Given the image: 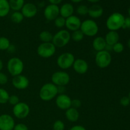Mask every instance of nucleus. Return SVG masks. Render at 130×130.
<instances>
[{
  "mask_svg": "<svg viewBox=\"0 0 130 130\" xmlns=\"http://www.w3.org/2000/svg\"><path fill=\"white\" fill-rule=\"evenodd\" d=\"M58 95V86L52 83L44 84L41 88L39 92V98L44 102L53 100Z\"/></svg>",
  "mask_w": 130,
  "mask_h": 130,
  "instance_id": "obj_1",
  "label": "nucleus"
},
{
  "mask_svg": "<svg viewBox=\"0 0 130 130\" xmlns=\"http://www.w3.org/2000/svg\"><path fill=\"white\" fill-rule=\"evenodd\" d=\"M124 15L119 12H114L109 16L106 20V27L109 30L118 31L122 29L124 21Z\"/></svg>",
  "mask_w": 130,
  "mask_h": 130,
  "instance_id": "obj_2",
  "label": "nucleus"
},
{
  "mask_svg": "<svg viewBox=\"0 0 130 130\" xmlns=\"http://www.w3.org/2000/svg\"><path fill=\"white\" fill-rule=\"evenodd\" d=\"M6 68L9 74L15 77L22 74L24 69V63L19 57H12L8 61Z\"/></svg>",
  "mask_w": 130,
  "mask_h": 130,
  "instance_id": "obj_3",
  "label": "nucleus"
},
{
  "mask_svg": "<svg viewBox=\"0 0 130 130\" xmlns=\"http://www.w3.org/2000/svg\"><path fill=\"white\" fill-rule=\"evenodd\" d=\"M71 39V34L68 30L61 29L53 34L52 43L56 48H63L68 44Z\"/></svg>",
  "mask_w": 130,
  "mask_h": 130,
  "instance_id": "obj_4",
  "label": "nucleus"
},
{
  "mask_svg": "<svg viewBox=\"0 0 130 130\" xmlns=\"http://www.w3.org/2000/svg\"><path fill=\"white\" fill-rule=\"evenodd\" d=\"M80 30L86 36L94 37L99 32V27L97 23L94 20L86 19L81 23Z\"/></svg>",
  "mask_w": 130,
  "mask_h": 130,
  "instance_id": "obj_5",
  "label": "nucleus"
},
{
  "mask_svg": "<svg viewBox=\"0 0 130 130\" xmlns=\"http://www.w3.org/2000/svg\"><path fill=\"white\" fill-rule=\"evenodd\" d=\"M112 56L108 51L104 50L96 52L95 57V62L96 66L100 69H105L109 67L112 62Z\"/></svg>",
  "mask_w": 130,
  "mask_h": 130,
  "instance_id": "obj_6",
  "label": "nucleus"
},
{
  "mask_svg": "<svg viewBox=\"0 0 130 130\" xmlns=\"http://www.w3.org/2000/svg\"><path fill=\"white\" fill-rule=\"evenodd\" d=\"M75 60L74 55L72 53L64 52L58 57L57 59V64L61 69H68L72 67Z\"/></svg>",
  "mask_w": 130,
  "mask_h": 130,
  "instance_id": "obj_7",
  "label": "nucleus"
},
{
  "mask_svg": "<svg viewBox=\"0 0 130 130\" xmlns=\"http://www.w3.org/2000/svg\"><path fill=\"white\" fill-rule=\"evenodd\" d=\"M56 47L53 43H42L37 48V53L41 58H48L53 57L56 52Z\"/></svg>",
  "mask_w": 130,
  "mask_h": 130,
  "instance_id": "obj_8",
  "label": "nucleus"
},
{
  "mask_svg": "<svg viewBox=\"0 0 130 130\" xmlns=\"http://www.w3.org/2000/svg\"><path fill=\"white\" fill-rule=\"evenodd\" d=\"M52 83L57 86H65L68 85L71 80V77L67 72L59 71L55 72L52 75Z\"/></svg>",
  "mask_w": 130,
  "mask_h": 130,
  "instance_id": "obj_9",
  "label": "nucleus"
},
{
  "mask_svg": "<svg viewBox=\"0 0 130 130\" xmlns=\"http://www.w3.org/2000/svg\"><path fill=\"white\" fill-rule=\"evenodd\" d=\"M13 114L16 118L23 119L26 118L30 114V107L25 102H20L13 107Z\"/></svg>",
  "mask_w": 130,
  "mask_h": 130,
  "instance_id": "obj_10",
  "label": "nucleus"
},
{
  "mask_svg": "<svg viewBox=\"0 0 130 130\" xmlns=\"http://www.w3.org/2000/svg\"><path fill=\"white\" fill-rule=\"evenodd\" d=\"M72 99L65 93L58 94L55 98V104L57 107L61 110H66L71 107Z\"/></svg>",
  "mask_w": 130,
  "mask_h": 130,
  "instance_id": "obj_11",
  "label": "nucleus"
},
{
  "mask_svg": "<svg viewBox=\"0 0 130 130\" xmlns=\"http://www.w3.org/2000/svg\"><path fill=\"white\" fill-rule=\"evenodd\" d=\"M60 15V8L58 5H47L44 10V16L48 21H54L55 19Z\"/></svg>",
  "mask_w": 130,
  "mask_h": 130,
  "instance_id": "obj_12",
  "label": "nucleus"
},
{
  "mask_svg": "<svg viewBox=\"0 0 130 130\" xmlns=\"http://www.w3.org/2000/svg\"><path fill=\"white\" fill-rule=\"evenodd\" d=\"M15 125L13 118L8 114L0 115V130H13Z\"/></svg>",
  "mask_w": 130,
  "mask_h": 130,
  "instance_id": "obj_13",
  "label": "nucleus"
},
{
  "mask_svg": "<svg viewBox=\"0 0 130 130\" xmlns=\"http://www.w3.org/2000/svg\"><path fill=\"white\" fill-rule=\"evenodd\" d=\"M11 84L15 88L23 90L27 88L29 86V80L25 76L22 74L13 77Z\"/></svg>",
  "mask_w": 130,
  "mask_h": 130,
  "instance_id": "obj_14",
  "label": "nucleus"
},
{
  "mask_svg": "<svg viewBox=\"0 0 130 130\" xmlns=\"http://www.w3.org/2000/svg\"><path fill=\"white\" fill-rule=\"evenodd\" d=\"M81 19L76 15H72L67 18L66 20V27L69 31L74 32L80 29L81 25Z\"/></svg>",
  "mask_w": 130,
  "mask_h": 130,
  "instance_id": "obj_15",
  "label": "nucleus"
},
{
  "mask_svg": "<svg viewBox=\"0 0 130 130\" xmlns=\"http://www.w3.org/2000/svg\"><path fill=\"white\" fill-rule=\"evenodd\" d=\"M21 13L24 18L31 19L34 17L38 13V8L32 3H25L21 9Z\"/></svg>",
  "mask_w": 130,
  "mask_h": 130,
  "instance_id": "obj_16",
  "label": "nucleus"
},
{
  "mask_svg": "<svg viewBox=\"0 0 130 130\" xmlns=\"http://www.w3.org/2000/svg\"><path fill=\"white\" fill-rule=\"evenodd\" d=\"M72 67L76 73L79 74H85L88 71L89 66L88 63L85 60L77 58L74 60Z\"/></svg>",
  "mask_w": 130,
  "mask_h": 130,
  "instance_id": "obj_17",
  "label": "nucleus"
},
{
  "mask_svg": "<svg viewBox=\"0 0 130 130\" xmlns=\"http://www.w3.org/2000/svg\"><path fill=\"white\" fill-rule=\"evenodd\" d=\"M74 12V6L69 3H64L60 8V15L65 19H67L73 15Z\"/></svg>",
  "mask_w": 130,
  "mask_h": 130,
  "instance_id": "obj_18",
  "label": "nucleus"
},
{
  "mask_svg": "<svg viewBox=\"0 0 130 130\" xmlns=\"http://www.w3.org/2000/svg\"><path fill=\"white\" fill-rule=\"evenodd\" d=\"M104 13V9L100 5H93L88 8V15L92 19H99L101 17Z\"/></svg>",
  "mask_w": 130,
  "mask_h": 130,
  "instance_id": "obj_19",
  "label": "nucleus"
},
{
  "mask_svg": "<svg viewBox=\"0 0 130 130\" xmlns=\"http://www.w3.org/2000/svg\"><path fill=\"white\" fill-rule=\"evenodd\" d=\"M65 116L66 118L71 123H75L78 121L79 119L80 114L78 110L73 107H70L66 110L65 112Z\"/></svg>",
  "mask_w": 130,
  "mask_h": 130,
  "instance_id": "obj_20",
  "label": "nucleus"
},
{
  "mask_svg": "<svg viewBox=\"0 0 130 130\" xmlns=\"http://www.w3.org/2000/svg\"><path fill=\"white\" fill-rule=\"evenodd\" d=\"M107 43L105 38L102 36H97L93 39L92 42L93 48L96 52L104 50L106 48Z\"/></svg>",
  "mask_w": 130,
  "mask_h": 130,
  "instance_id": "obj_21",
  "label": "nucleus"
},
{
  "mask_svg": "<svg viewBox=\"0 0 130 130\" xmlns=\"http://www.w3.org/2000/svg\"><path fill=\"white\" fill-rule=\"evenodd\" d=\"M105 40L107 44L112 46L116 43H118L119 40V35L118 31L109 30L105 36Z\"/></svg>",
  "mask_w": 130,
  "mask_h": 130,
  "instance_id": "obj_22",
  "label": "nucleus"
},
{
  "mask_svg": "<svg viewBox=\"0 0 130 130\" xmlns=\"http://www.w3.org/2000/svg\"><path fill=\"white\" fill-rule=\"evenodd\" d=\"M8 0H0V17L7 16L10 11Z\"/></svg>",
  "mask_w": 130,
  "mask_h": 130,
  "instance_id": "obj_23",
  "label": "nucleus"
},
{
  "mask_svg": "<svg viewBox=\"0 0 130 130\" xmlns=\"http://www.w3.org/2000/svg\"><path fill=\"white\" fill-rule=\"evenodd\" d=\"M10 9L14 11H20L25 4V0H8Z\"/></svg>",
  "mask_w": 130,
  "mask_h": 130,
  "instance_id": "obj_24",
  "label": "nucleus"
},
{
  "mask_svg": "<svg viewBox=\"0 0 130 130\" xmlns=\"http://www.w3.org/2000/svg\"><path fill=\"white\" fill-rule=\"evenodd\" d=\"M53 37V34L48 30H43L39 34V38L42 43H51Z\"/></svg>",
  "mask_w": 130,
  "mask_h": 130,
  "instance_id": "obj_25",
  "label": "nucleus"
},
{
  "mask_svg": "<svg viewBox=\"0 0 130 130\" xmlns=\"http://www.w3.org/2000/svg\"><path fill=\"white\" fill-rule=\"evenodd\" d=\"M11 20L15 24H20L24 20V17L20 11H14L10 17Z\"/></svg>",
  "mask_w": 130,
  "mask_h": 130,
  "instance_id": "obj_26",
  "label": "nucleus"
},
{
  "mask_svg": "<svg viewBox=\"0 0 130 130\" xmlns=\"http://www.w3.org/2000/svg\"><path fill=\"white\" fill-rule=\"evenodd\" d=\"M85 35L80 29L72 32L71 34V39L74 42H80L84 39Z\"/></svg>",
  "mask_w": 130,
  "mask_h": 130,
  "instance_id": "obj_27",
  "label": "nucleus"
},
{
  "mask_svg": "<svg viewBox=\"0 0 130 130\" xmlns=\"http://www.w3.org/2000/svg\"><path fill=\"white\" fill-rule=\"evenodd\" d=\"M10 45H11V43L8 38L4 36L0 37V50H8Z\"/></svg>",
  "mask_w": 130,
  "mask_h": 130,
  "instance_id": "obj_28",
  "label": "nucleus"
},
{
  "mask_svg": "<svg viewBox=\"0 0 130 130\" xmlns=\"http://www.w3.org/2000/svg\"><path fill=\"white\" fill-rule=\"evenodd\" d=\"M9 96V93L5 89L0 88V104H5L8 103Z\"/></svg>",
  "mask_w": 130,
  "mask_h": 130,
  "instance_id": "obj_29",
  "label": "nucleus"
},
{
  "mask_svg": "<svg viewBox=\"0 0 130 130\" xmlns=\"http://www.w3.org/2000/svg\"><path fill=\"white\" fill-rule=\"evenodd\" d=\"M66 19L59 15L58 17H57L54 20V24L57 28L62 29V28L66 27Z\"/></svg>",
  "mask_w": 130,
  "mask_h": 130,
  "instance_id": "obj_30",
  "label": "nucleus"
},
{
  "mask_svg": "<svg viewBox=\"0 0 130 130\" xmlns=\"http://www.w3.org/2000/svg\"><path fill=\"white\" fill-rule=\"evenodd\" d=\"M76 13L80 16H85L88 15V7L85 5H81L77 6L76 9Z\"/></svg>",
  "mask_w": 130,
  "mask_h": 130,
  "instance_id": "obj_31",
  "label": "nucleus"
},
{
  "mask_svg": "<svg viewBox=\"0 0 130 130\" xmlns=\"http://www.w3.org/2000/svg\"><path fill=\"white\" fill-rule=\"evenodd\" d=\"M53 130H64L66 128L65 123L62 120H57L53 124Z\"/></svg>",
  "mask_w": 130,
  "mask_h": 130,
  "instance_id": "obj_32",
  "label": "nucleus"
},
{
  "mask_svg": "<svg viewBox=\"0 0 130 130\" xmlns=\"http://www.w3.org/2000/svg\"><path fill=\"white\" fill-rule=\"evenodd\" d=\"M124 46L123 44L120 42L116 43L112 46V51L116 53H120L124 51Z\"/></svg>",
  "mask_w": 130,
  "mask_h": 130,
  "instance_id": "obj_33",
  "label": "nucleus"
},
{
  "mask_svg": "<svg viewBox=\"0 0 130 130\" xmlns=\"http://www.w3.org/2000/svg\"><path fill=\"white\" fill-rule=\"evenodd\" d=\"M19 102H20V99H19V97L17 96V95H10L8 103H9L10 105L14 106V105L19 104Z\"/></svg>",
  "mask_w": 130,
  "mask_h": 130,
  "instance_id": "obj_34",
  "label": "nucleus"
},
{
  "mask_svg": "<svg viewBox=\"0 0 130 130\" xmlns=\"http://www.w3.org/2000/svg\"><path fill=\"white\" fill-rule=\"evenodd\" d=\"M8 81V76L4 72H0V85H6Z\"/></svg>",
  "mask_w": 130,
  "mask_h": 130,
  "instance_id": "obj_35",
  "label": "nucleus"
},
{
  "mask_svg": "<svg viewBox=\"0 0 130 130\" xmlns=\"http://www.w3.org/2000/svg\"><path fill=\"white\" fill-rule=\"evenodd\" d=\"M81 101L79 99H73L71 102V107L75 109H78L81 106Z\"/></svg>",
  "mask_w": 130,
  "mask_h": 130,
  "instance_id": "obj_36",
  "label": "nucleus"
},
{
  "mask_svg": "<svg viewBox=\"0 0 130 130\" xmlns=\"http://www.w3.org/2000/svg\"><path fill=\"white\" fill-rule=\"evenodd\" d=\"M120 104L123 107H127L130 104V100L128 96H123L120 99Z\"/></svg>",
  "mask_w": 130,
  "mask_h": 130,
  "instance_id": "obj_37",
  "label": "nucleus"
},
{
  "mask_svg": "<svg viewBox=\"0 0 130 130\" xmlns=\"http://www.w3.org/2000/svg\"><path fill=\"white\" fill-rule=\"evenodd\" d=\"M13 130H29L27 126L24 123H18L15 124Z\"/></svg>",
  "mask_w": 130,
  "mask_h": 130,
  "instance_id": "obj_38",
  "label": "nucleus"
},
{
  "mask_svg": "<svg viewBox=\"0 0 130 130\" xmlns=\"http://www.w3.org/2000/svg\"><path fill=\"white\" fill-rule=\"evenodd\" d=\"M122 29H130V17H126L124 19V24H123Z\"/></svg>",
  "mask_w": 130,
  "mask_h": 130,
  "instance_id": "obj_39",
  "label": "nucleus"
},
{
  "mask_svg": "<svg viewBox=\"0 0 130 130\" xmlns=\"http://www.w3.org/2000/svg\"><path fill=\"white\" fill-rule=\"evenodd\" d=\"M69 130H86V128L81 125H75L73 126Z\"/></svg>",
  "mask_w": 130,
  "mask_h": 130,
  "instance_id": "obj_40",
  "label": "nucleus"
},
{
  "mask_svg": "<svg viewBox=\"0 0 130 130\" xmlns=\"http://www.w3.org/2000/svg\"><path fill=\"white\" fill-rule=\"evenodd\" d=\"M62 1H63V0H48L50 3L55 5H59L60 3H61L62 2Z\"/></svg>",
  "mask_w": 130,
  "mask_h": 130,
  "instance_id": "obj_41",
  "label": "nucleus"
},
{
  "mask_svg": "<svg viewBox=\"0 0 130 130\" xmlns=\"http://www.w3.org/2000/svg\"><path fill=\"white\" fill-rule=\"evenodd\" d=\"M3 68V60H1V58H0V72L2 71Z\"/></svg>",
  "mask_w": 130,
  "mask_h": 130,
  "instance_id": "obj_42",
  "label": "nucleus"
},
{
  "mask_svg": "<svg viewBox=\"0 0 130 130\" xmlns=\"http://www.w3.org/2000/svg\"><path fill=\"white\" fill-rule=\"evenodd\" d=\"M82 1H83V0H71V2L74 3H79Z\"/></svg>",
  "mask_w": 130,
  "mask_h": 130,
  "instance_id": "obj_43",
  "label": "nucleus"
},
{
  "mask_svg": "<svg viewBox=\"0 0 130 130\" xmlns=\"http://www.w3.org/2000/svg\"><path fill=\"white\" fill-rule=\"evenodd\" d=\"M87 1H89V2H90V3H96L100 1V0H87Z\"/></svg>",
  "mask_w": 130,
  "mask_h": 130,
  "instance_id": "obj_44",
  "label": "nucleus"
},
{
  "mask_svg": "<svg viewBox=\"0 0 130 130\" xmlns=\"http://www.w3.org/2000/svg\"><path fill=\"white\" fill-rule=\"evenodd\" d=\"M127 45H128V48H130V38H129V39H128V43H127Z\"/></svg>",
  "mask_w": 130,
  "mask_h": 130,
  "instance_id": "obj_45",
  "label": "nucleus"
},
{
  "mask_svg": "<svg viewBox=\"0 0 130 130\" xmlns=\"http://www.w3.org/2000/svg\"><path fill=\"white\" fill-rule=\"evenodd\" d=\"M128 15H129V17H130V6H129V8H128Z\"/></svg>",
  "mask_w": 130,
  "mask_h": 130,
  "instance_id": "obj_46",
  "label": "nucleus"
},
{
  "mask_svg": "<svg viewBox=\"0 0 130 130\" xmlns=\"http://www.w3.org/2000/svg\"><path fill=\"white\" fill-rule=\"evenodd\" d=\"M128 97H129V100H130V91L129 92V94H128Z\"/></svg>",
  "mask_w": 130,
  "mask_h": 130,
  "instance_id": "obj_47",
  "label": "nucleus"
}]
</instances>
